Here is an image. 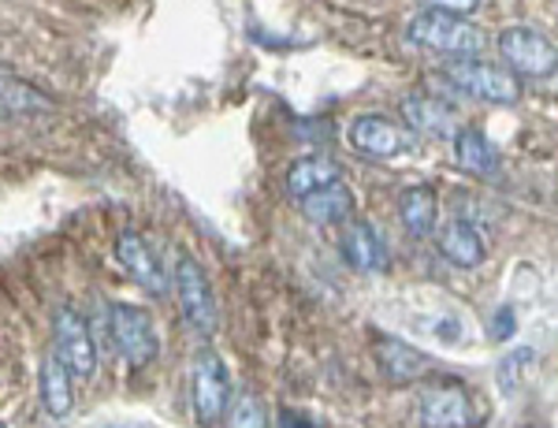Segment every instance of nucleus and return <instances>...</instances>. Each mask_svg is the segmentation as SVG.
<instances>
[{"instance_id": "nucleus-1", "label": "nucleus", "mask_w": 558, "mask_h": 428, "mask_svg": "<svg viewBox=\"0 0 558 428\" xmlns=\"http://www.w3.org/2000/svg\"><path fill=\"white\" fill-rule=\"evenodd\" d=\"M443 78H447L450 90L476 97V101L488 105H513L521 101V78L510 68L488 64V60L476 57H450L443 64Z\"/></svg>"}, {"instance_id": "nucleus-2", "label": "nucleus", "mask_w": 558, "mask_h": 428, "mask_svg": "<svg viewBox=\"0 0 558 428\" xmlns=\"http://www.w3.org/2000/svg\"><path fill=\"white\" fill-rule=\"evenodd\" d=\"M410 46L439 52V57H476L484 49V34L476 23L462 20V15L447 12H421L418 20L406 26Z\"/></svg>"}, {"instance_id": "nucleus-3", "label": "nucleus", "mask_w": 558, "mask_h": 428, "mask_svg": "<svg viewBox=\"0 0 558 428\" xmlns=\"http://www.w3.org/2000/svg\"><path fill=\"white\" fill-rule=\"evenodd\" d=\"M190 403L198 425H220L232 406V377H227V365L216 351L201 346L190 362Z\"/></svg>"}, {"instance_id": "nucleus-4", "label": "nucleus", "mask_w": 558, "mask_h": 428, "mask_svg": "<svg viewBox=\"0 0 558 428\" xmlns=\"http://www.w3.org/2000/svg\"><path fill=\"white\" fill-rule=\"evenodd\" d=\"M175 294H179V309H183L186 325L201 339H212V332H216V325H220V309H216V291H212L198 257H190V254L175 257Z\"/></svg>"}, {"instance_id": "nucleus-5", "label": "nucleus", "mask_w": 558, "mask_h": 428, "mask_svg": "<svg viewBox=\"0 0 558 428\" xmlns=\"http://www.w3.org/2000/svg\"><path fill=\"white\" fill-rule=\"evenodd\" d=\"M109 328H112V343H116L120 358L135 369H146V365L157 362L161 354V339H157L153 317L141 306H131V302H116L109 314Z\"/></svg>"}, {"instance_id": "nucleus-6", "label": "nucleus", "mask_w": 558, "mask_h": 428, "mask_svg": "<svg viewBox=\"0 0 558 428\" xmlns=\"http://www.w3.org/2000/svg\"><path fill=\"white\" fill-rule=\"evenodd\" d=\"M52 339H57V358L67 365L75 380H94L97 372V343L83 314L71 306H60L52 314Z\"/></svg>"}, {"instance_id": "nucleus-7", "label": "nucleus", "mask_w": 558, "mask_h": 428, "mask_svg": "<svg viewBox=\"0 0 558 428\" xmlns=\"http://www.w3.org/2000/svg\"><path fill=\"white\" fill-rule=\"evenodd\" d=\"M499 52L518 78H551L558 71V49L533 26H507L499 34Z\"/></svg>"}, {"instance_id": "nucleus-8", "label": "nucleus", "mask_w": 558, "mask_h": 428, "mask_svg": "<svg viewBox=\"0 0 558 428\" xmlns=\"http://www.w3.org/2000/svg\"><path fill=\"white\" fill-rule=\"evenodd\" d=\"M350 146L372 160H392L398 154H406L410 135H406V127H398L392 115L365 112V115H354L350 120Z\"/></svg>"}, {"instance_id": "nucleus-9", "label": "nucleus", "mask_w": 558, "mask_h": 428, "mask_svg": "<svg viewBox=\"0 0 558 428\" xmlns=\"http://www.w3.org/2000/svg\"><path fill=\"white\" fill-rule=\"evenodd\" d=\"M116 261L141 291H149L153 298H164L168 294V276H164L161 261H157V254H153V246H149L146 235H138V231H120L116 235Z\"/></svg>"}, {"instance_id": "nucleus-10", "label": "nucleus", "mask_w": 558, "mask_h": 428, "mask_svg": "<svg viewBox=\"0 0 558 428\" xmlns=\"http://www.w3.org/2000/svg\"><path fill=\"white\" fill-rule=\"evenodd\" d=\"M421 428H473L476 409L462 388H432L418 406Z\"/></svg>"}, {"instance_id": "nucleus-11", "label": "nucleus", "mask_w": 558, "mask_h": 428, "mask_svg": "<svg viewBox=\"0 0 558 428\" xmlns=\"http://www.w3.org/2000/svg\"><path fill=\"white\" fill-rule=\"evenodd\" d=\"M343 254L358 272L376 276L387 269V246L369 220H350L347 231H343Z\"/></svg>"}, {"instance_id": "nucleus-12", "label": "nucleus", "mask_w": 558, "mask_h": 428, "mask_svg": "<svg viewBox=\"0 0 558 428\" xmlns=\"http://www.w3.org/2000/svg\"><path fill=\"white\" fill-rule=\"evenodd\" d=\"M372 354H376V362H380V372L392 383H413L429 372V354L406 346L402 339H376Z\"/></svg>"}, {"instance_id": "nucleus-13", "label": "nucleus", "mask_w": 558, "mask_h": 428, "mask_svg": "<svg viewBox=\"0 0 558 428\" xmlns=\"http://www.w3.org/2000/svg\"><path fill=\"white\" fill-rule=\"evenodd\" d=\"M339 180H343L339 160H332V157H302V160H295V164L287 168V180H283V186H287L290 198L302 201V198H309V194L324 191V186H332V183H339Z\"/></svg>"}, {"instance_id": "nucleus-14", "label": "nucleus", "mask_w": 558, "mask_h": 428, "mask_svg": "<svg viewBox=\"0 0 558 428\" xmlns=\"http://www.w3.org/2000/svg\"><path fill=\"white\" fill-rule=\"evenodd\" d=\"M402 115L418 135H429V138H447V135H458L450 123H455V112L439 101V97H429V94H406L402 97Z\"/></svg>"}, {"instance_id": "nucleus-15", "label": "nucleus", "mask_w": 558, "mask_h": 428, "mask_svg": "<svg viewBox=\"0 0 558 428\" xmlns=\"http://www.w3.org/2000/svg\"><path fill=\"white\" fill-rule=\"evenodd\" d=\"M436 217H439V198L429 183H418V186H406L402 198H398V220L402 228L410 231L413 239H424L432 235L436 228Z\"/></svg>"}, {"instance_id": "nucleus-16", "label": "nucleus", "mask_w": 558, "mask_h": 428, "mask_svg": "<svg viewBox=\"0 0 558 428\" xmlns=\"http://www.w3.org/2000/svg\"><path fill=\"white\" fill-rule=\"evenodd\" d=\"M439 254L447 257L450 265H458V269H476L488 249H484L481 231L469 224V220H450L439 235Z\"/></svg>"}, {"instance_id": "nucleus-17", "label": "nucleus", "mask_w": 558, "mask_h": 428, "mask_svg": "<svg viewBox=\"0 0 558 428\" xmlns=\"http://www.w3.org/2000/svg\"><path fill=\"white\" fill-rule=\"evenodd\" d=\"M71 372L67 365L57 358V354H49L46 362H41V377H38V391H41V406L49 409L52 417H67L71 406H75V388H71Z\"/></svg>"}, {"instance_id": "nucleus-18", "label": "nucleus", "mask_w": 558, "mask_h": 428, "mask_svg": "<svg viewBox=\"0 0 558 428\" xmlns=\"http://www.w3.org/2000/svg\"><path fill=\"white\" fill-rule=\"evenodd\" d=\"M455 160L469 175H495L499 172V149L492 146L488 135L476 127H462L455 135Z\"/></svg>"}, {"instance_id": "nucleus-19", "label": "nucleus", "mask_w": 558, "mask_h": 428, "mask_svg": "<svg viewBox=\"0 0 558 428\" xmlns=\"http://www.w3.org/2000/svg\"><path fill=\"white\" fill-rule=\"evenodd\" d=\"M298 205H302L309 224H321V228L324 224H343V220L354 212V194H350V186L339 180V183L324 186V191L309 194V198H302Z\"/></svg>"}, {"instance_id": "nucleus-20", "label": "nucleus", "mask_w": 558, "mask_h": 428, "mask_svg": "<svg viewBox=\"0 0 558 428\" xmlns=\"http://www.w3.org/2000/svg\"><path fill=\"white\" fill-rule=\"evenodd\" d=\"M0 109L12 112H49L52 101L34 86L20 83V78H0Z\"/></svg>"}, {"instance_id": "nucleus-21", "label": "nucleus", "mask_w": 558, "mask_h": 428, "mask_svg": "<svg viewBox=\"0 0 558 428\" xmlns=\"http://www.w3.org/2000/svg\"><path fill=\"white\" fill-rule=\"evenodd\" d=\"M227 428H272L269 409L257 403L253 395H238L232 406H227Z\"/></svg>"}, {"instance_id": "nucleus-22", "label": "nucleus", "mask_w": 558, "mask_h": 428, "mask_svg": "<svg viewBox=\"0 0 558 428\" xmlns=\"http://www.w3.org/2000/svg\"><path fill=\"white\" fill-rule=\"evenodd\" d=\"M529 362H536V351L533 346H518L513 354H507V358L499 362V372H495V380H499V388L507 391H518L521 388V377H525Z\"/></svg>"}, {"instance_id": "nucleus-23", "label": "nucleus", "mask_w": 558, "mask_h": 428, "mask_svg": "<svg viewBox=\"0 0 558 428\" xmlns=\"http://www.w3.org/2000/svg\"><path fill=\"white\" fill-rule=\"evenodd\" d=\"M429 12H447V15H462V20H469V15L481 8V0H421Z\"/></svg>"}, {"instance_id": "nucleus-24", "label": "nucleus", "mask_w": 558, "mask_h": 428, "mask_svg": "<svg viewBox=\"0 0 558 428\" xmlns=\"http://www.w3.org/2000/svg\"><path fill=\"white\" fill-rule=\"evenodd\" d=\"M513 328H518V320H513V309L503 306L499 314L492 317V335L495 339H507V335H513Z\"/></svg>"}, {"instance_id": "nucleus-25", "label": "nucleus", "mask_w": 558, "mask_h": 428, "mask_svg": "<svg viewBox=\"0 0 558 428\" xmlns=\"http://www.w3.org/2000/svg\"><path fill=\"white\" fill-rule=\"evenodd\" d=\"M283 428H306V421L290 414V409H283Z\"/></svg>"}, {"instance_id": "nucleus-26", "label": "nucleus", "mask_w": 558, "mask_h": 428, "mask_svg": "<svg viewBox=\"0 0 558 428\" xmlns=\"http://www.w3.org/2000/svg\"><path fill=\"white\" fill-rule=\"evenodd\" d=\"M104 428H127V425H104Z\"/></svg>"}]
</instances>
